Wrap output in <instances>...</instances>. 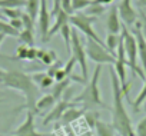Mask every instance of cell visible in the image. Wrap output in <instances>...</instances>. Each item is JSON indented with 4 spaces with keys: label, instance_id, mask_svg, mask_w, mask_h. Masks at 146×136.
Listing matches in <instances>:
<instances>
[{
    "label": "cell",
    "instance_id": "6da1fadb",
    "mask_svg": "<svg viewBox=\"0 0 146 136\" xmlns=\"http://www.w3.org/2000/svg\"><path fill=\"white\" fill-rule=\"evenodd\" d=\"M110 85H112V96H113V105H112V126L116 130L117 136H135V129L132 126L130 116L125 107L123 103V92L119 83V79L110 67Z\"/></svg>",
    "mask_w": 146,
    "mask_h": 136
},
{
    "label": "cell",
    "instance_id": "7a4b0ae2",
    "mask_svg": "<svg viewBox=\"0 0 146 136\" xmlns=\"http://www.w3.org/2000/svg\"><path fill=\"white\" fill-rule=\"evenodd\" d=\"M0 85L20 92L26 99L25 107L30 112H35V105L39 99V89L33 83L30 75H26V73L17 72V70L0 69Z\"/></svg>",
    "mask_w": 146,
    "mask_h": 136
},
{
    "label": "cell",
    "instance_id": "3957f363",
    "mask_svg": "<svg viewBox=\"0 0 146 136\" xmlns=\"http://www.w3.org/2000/svg\"><path fill=\"white\" fill-rule=\"evenodd\" d=\"M100 73H102V66L98 64L93 70L92 79L88 80L83 92L80 95H78L76 98H73L75 103H83L85 109L86 107H105L108 109L106 103L102 100V95H100V89H99V79H100Z\"/></svg>",
    "mask_w": 146,
    "mask_h": 136
},
{
    "label": "cell",
    "instance_id": "277c9868",
    "mask_svg": "<svg viewBox=\"0 0 146 136\" xmlns=\"http://www.w3.org/2000/svg\"><path fill=\"white\" fill-rule=\"evenodd\" d=\"M122 39H123V47H125V54H126V62H127V66L132 69V72L135 75H137L142 80L146 79V75L142 69V66L137 64V43H136V39L133 36V33L126 27V26H122Z\"/></svg>",
    "mask_w": 146,
    "mask_h": 136
},
{
    "label": "cell",
    "instance_id": "5b68a950",
    "mask_svg": "<svg viewBox=\"0 0 146 136\" xmlns=\"http://www.w3.org/2000/svg\"><path fill=\"white\" fill-rule=\"evenodd\" d=\"M95 22H96L95 17L88 16V15H85V13H82V12L69 17V25H70L73 29H76L78 32H82V33L86 36V39H92V40H95V42L103 44V40L98 36L96 30L93 29V23H95Z\"/></svg>",
    "mask_w": 146,
    "mask_h": 136
},
{
    "label": "cell",
    "instance_id": "8992f818",
    "mask_svg": "<svg viewBox=\"0 0 146 136\" xmlns=\"http://www.w3.org/2000/svg\"><path fill=\"white\" fill-rule=\"evenodd\" d=\"M85 50H86V56L88 59H90L92 62H95L96 64H110L113 66L116 62V57L105 47V44H100L92 39H86L85 43Z\"/></svg>",
    "mask_w": 146,
    "mask_h": 136
},
{
    "label": "cell",
    "instance_id": "52a82bcc",
    "mask_svg": "<svg viewBox=\"0 0 146 136\" xmlns=\"http://www.w3.org/2000/svg\"><path fill=\"white\" fill-rule=\"evenodd\" d=\"M70 54L75 57L76 63L79 64L80 72H82V78L88 82V79H89V69H88V56H86L85 44L82 43L78 30L73 29V27H72V46H70Z\"/></svg>",
    "mask_w": 146,
    "mask_h": 136
},
{
    "label": "cell",
    "instance_id": "ba28073f",
    "mask_svg": "<svg viewBox=\"0 0 146 136\" xmlns=\"http://www.w3.org/2000/svg\"><path fill=\"white\" fill-rule=\"evenodd\" d=\"M117 12L120 20L123 22V26L132 27L137 23L139 15L132 6V0H120V3L117 5Z\"/></svg>",
    "mask_w": 146,
    "mask_h": 136
},
{
    "label": "cell",
    "instance_id": "9c48e42d",
    "mask_svg": "<svg viewBox=\"0 0 146 136\" xmlns=\"http://www.w3.org/2000/svg\"><path fill=\"white\" fill-rule=\"evenodd\" d=\"M50 10L47 7V0H40V10L37 15V27L42 42H47V34L50 30Z\"/></svg>",
    "mask_w": 146,
    "mask_h": 136
},
{
    "label": "cell",
    "instance_id": "30bf717a",
    "mask_svg": "<svg viewBox=\"0 0 146 136\" xmlns=\"http://www.w3.org/2000/svg\"><path fill=\"white\" fill-rule=\"evenodd\" d=\"M75 105H78V103H75V102H69V100H66V99H60V100H57V103L53 106V109L44 116V119H43V125L46 126V125H50L52 122H59L60 117L63 116V113H64L69 107L75 106Z\"/></svg>",
    "mask_w": 146,
    "mask_h": 136
},
{
    "label": "cell",
    "instance_id": "8fae6325",
    "mask_svg": "<svg viewBox=\"0 0 146 136\" xmlns=\"http://www.w3.org/2000/svg\"><path fill=\"white\" fill-rule=\"evenodd\" d=\"M122 22L119 17V12H117V6H112L108 10V16H106V30L109 34H120L122 32Z\"/></svg>",
    "mask_w": 146,
    "mask_h": 136
},
{
    "label": "cell",
    "instance_id": "7c38bea8",
    "mask_svg": "<svg viewBox=\"0 0 146 136\" xmlns=\"http://www.w3.org/2000/svg\"><path fill=\"white\" fill-rule=\"evenodd\" d=\"M133 36L136 39V43H137V57L140 60V64H142V69L146 75V40L142 34V30H140V25L139 22L135 25V29H133Z\"/></svg>",
    "mask_w": 146,
    "mask_h": 136
},
{
    "label": "cell",
    "instance_id": "4fadbf2b",
    "mask_svg": "<svg viewBox=\"0 0 146 136\" xmlns=\"http://www.w3.org/2000/svg\"><path fill=\"white\" fill-rule=\"evenodd\" d=\"M15 136H39V133L36 132V127H35V115H33V112H30V110L26 112V119L16 129Z\"/></svg>",
    "mask_w": 146,
    "mask_h": 136
},
{
    "label": "cell",
    "instance_id": "5bb4252c",
    "mask_svg": "<svg viewBox=\"0 0 146 136\" xmlns=\"http://www.w3.org/2000/svg\"><path fill=\"white\" fill-rule=\"evenodd\" d=\"M85 113H86V109L85 107H78L76 105L75 106H72V107H69L64 113H63V116L60 117V125L64 127V126H69V125H72L73 122H76L78 119H80L82 116H85Z\"/></svg>",
    "mask_w": 146,
    "mask_h": 136
},
{
    "label": "cell",
    "instance_id": "9a60e30c",
    "mask_svg": "<svg viewBox=\"0 0 146 136\" xmlns=\"http://www.w3.org/2000/svg\"><path fill=\"white\" fill-rule=\"evenodd\" d=\"M57 103V100L52 96V95H43V96H40L39 99H37V102H36V105H35V115H47L52 109H53V106Z\"/></svg>",
    "mask_w": 146,
    "mask_h": 136
},
{
    "label": "cell",
    "instance_id": "2e32d148",
    "mask_svg": "<svg viewBox=\"0 0 146 136\" xmlns=\"http://www.w3.org/2000/svg\"><path fill=\"white\" fill-rule=\"evenodd\" d=\"M32 80L33 83L37 86L39 90H46V89H50L53 85H54V80L53 78H50L46 72H39V73H33L32 75Z\"/></svg>",
    "mask_w": 146,
    "mask_h": 136
},
{
    "label": "cell",
    "instance_id": "e0dca14e",
    "mask_svg": "<svg viewBox=\"0 0 146 136\" xmlns=\"http://www.w3.org/2000/svg\"><path fill=\"white\" fill-rule=\"evenodd\" d=\"M56 19H54V23L50 26V30H49V34H47V40H50L56 33H59L60 32V29L66 25V23H69V15L67 13H64L63 10H59V13L54 16Z\"/></svg>",
    "mask_w": 146,
    "mask_h": 136
},
{
    "label": "cell",
    "instance_id": "ac0fdd59",
    "mask_svg": "<svg viewBox=\"0 0 146 136\" xmlns=\"http://www.w3.org/2000/svg\"><path fill=\"white\" fill-rule=\"evenodd\" d=\"M95 132H96V136H117L112 123H106V122H102V120L96 122Z\"/></svg>",
    "mask_w": 146,
    "mask_h": 136
},
{
    "label": "cell",
    "instance_id": "d6986e66",
    "mask_svg": "<svg viewBox=\"0 0 146 136\" xmlns=\"http://www.w3.org/2000/svg\"><path fill=\"white\" fill-rule=\"evenodd\" d=\"M37 59L46 64V66H52L57 59V54L53 50H47V49H37Z\"/></svg>",
    "mask_w": 146,
    "mask_h": 136
},
{
    "label": "cell",
    "instance_id": "ffe728a7",
    "mask_svg": "<svg viewBox=\"0 0 146 136\" xmlns=\"http://www.w3.org/2000/svg\"><path fill=\"white\" fill-rule=\"evenodd\" d=\"M70 83H72L70 79H64V80H62V82H56V83L52 86V93H50V95H52L56 100H60L62 95L69 89Z\"/></svg>",
    "mask_w": 146,
    "mask_h": 136
},
{
    "label": "cell",
    "instance_id": "44dd1931",
    "mask_svg": "<svg viewBox=\"0 0 146 136\" xmlns=\"http://www.w3.org/2000/svg\"><path fill=\"white\" fill-rule=\"evenodd\" d=\"M26 15L32 20H37V15L40 10V0H26Z\"/></svg>",
    "mask_w": 146,
    "mask_h": 136
},
{
    "label": "cell",
    "instance_id": "7402d4cb",
    "mask_svg": "<svg viewBox=\"0 0 146 136\" xmlns=\"http://www.w3.org/2000/svg\"><path fill=\"white\" fill-rule=\"evenodd\" d=\"M19 30H16L9 22H6V19H0V34L5 36H10V37H19Z\"/></svg>",
    "mask_w": 146,
    "mask_h": 136
},
{
    "label": "cell",
    "instance_id": "603a6c76",
    "mask_svg": "<svg viewBox=\"0 0 146 136\" xmlns=\"http://www.w3.org/2000/svg\"><path fill=\"white\" fill-rule=\"evenodd\" d=\"M120 39H122L120 34H109V33H108V37H106V40H105V47H106L113 56H115V53H116V49H117V46H119Z\"/></svg>",
    "mask_w": 146,
    "mask_h": 136
},
{
    "label": "cell",
    "instance_id": "cb8c5ba5",
    "mask_svg": "<svg viewBox=\"0 0 146 136\" xmlns=\"http://www.w3.org/2000/svg\"><path fill=\"white\" fill-rule=\"evenodd\" d=\"M59 33H60V34H62V37H63L66 52H67V53H70V46H72V26H70L69 23H66V25L60 29V32H59Z\"/></svg>",
    "mask_w": 146,
    "mask_h": 136
},
{
    "label": "cell",
    "instance_id": "d4e9b609",
    "mask_svg": "<svg viewBox=\"0 0 146 136\" xmlns=\"http://www.w3.org/2000/svg\"><path fill=\"white\" fill-rule=\"evenodd\" d=\"M145 102H146V79L143 80V86H142L139 95L136 96V99H135V100H130V105H132V107H133L136 112H139L140 106H142Z\"/></svg>",
    "mask_w": 146,
    "mask_h": 136
},
{
    "label": "cell",
    "instance_id": "484cf974",
    "mask_svg": "<svg viewBox=\"0 0 146 136\" xmlns=\"http://www.w3.org/2000/svg\"><path fill=\"white\" fill-rule=\"evenodd\" d=\"M105 6H102V5H98V3H95V2H92V5L85 10V15H88V16H92V17H95V19H98L99 16H102L103 13H105Z\"/></svg>",
    "mask_w": 146,
    "mask_h": 136
},
{
    "label": "cell",
    "instance_id": "4316f807",
    "mask_svg": "<svg viewBox=\"0 0 146 136\" xmlns=\"http://www.w3.org/2000/svg\"><path fill=\"white\" fill-rule=\"evenodd\" d=\"M22 44H26L29 47H33L35 46V34H33V30H22L19 33V37H17Z\"/></svg>",
    "mask_w": 146,
    "mask_h": 136
},
{
    "label": "cell",
    "instance_id": "83f0119b",
    "mask_svg": "<svg viewBox=\"0 0 146 136\" xmlns=\"http://www.w3.org/2000/svg\"><path fill=\"white\" fill-rule=\"evenodd\" d=\"M26 6V0H0V9H20Z\"/></svg>",
    "mask_w": 146,
    "mask_h": 136
},
{
    "label": "cell",
    "instance_id": "f1b7e54d",
    "mask_svg": "<svg viewBox=\"0 0 146 136\" xmlns=\"http://www.w3.org/2000/svg\"><path fill=\"white\" fill-rule=\"evenodd\" d=\"M2 13L9 20H20L25 12L22 9H2Z\"/></svg>",
    "mask_w": 146,
    "mask_h": 136
},
{
    "label": "cell",
    "instance_id": "f546056e",
    "mask_svg": "<svg viewBox=\"0 0 146 136\" xmlns=\"http://www.w3.org/2000/svg\"><path fill=\"white\" fill-rule=\"evenodd\" d=\"M93 0H72V7H73V12H82V10H86L90 5H92Z\"/></svg>",
    "mask_w": 146,
    "mask_h": 136
},
{
    "label": "cell",
    "instance_id": "4dcf8cb0",
    "mask_svg": "<svg viewBox=\"0 0 146 136\" xmlns=\"http://www.w3.org/2000/svg\"><path fill=\"white\" fill-rule=\"evenodd\" d=\"M135 136H146V116L137 122L135 127Z\"/></svg>",
    "mask_w": 146,
    "mask_h": 136
},
{
    "label": "cell",
    "instance_id": "1f68e13d",
    "mask_svg": "<svg viewBox=\"0 0 146 136\" xmlns=\"http://www.w3.org/2000/svg\"><path fill=\"white\" fill-rule=\"evenodd\" d=\"M27 52H29V46L20 44L16 50V59L17 60H27Z\"/></svg>",
    "mask_w": 146,
    "mask_h": 136
},
{
    "label": "cell",
    "instance_id": "d6a6232c",
    "mask_svg": "<svg viewBox=\"0 0 146 136\" xmlns=\"http://www.w3.org/2000/svg\"><path fill=\"white\" fill-rule=\"evenodd\" d=\"M83 117H85L88 126H90V127L95 129V125H96V122L99 120V119H98V113H95V112H86Z\"/></svg>",
    "mask_w": 146,
    "mask_h": 136
},
{
    "label": "cell",
    "instance_id": "836d02e7",
    "mask_svg": "<svg viewBox=\"0 0 146 136\" xmlns=\"http://www.w3.org/2000/svg\"><path fill=\"white\" fill-rule=\"evenodd\" d=\"M60 10H63V12L67 13L69 16L75 15V12H73V7H72V0H62V2H60Z\"/></svg>",
    "mask_w": 146,
    "mask_h": 136
},
{
    "label": "cell",
    "instance_id": "e575fe53",
    "mask_svg": "<svg viewBox=\"0 0 146 136\" xmlns=\"http://www.w3.org/2000/svg\"><path fill=\"white\" fill-rule=\"evenodd\" d=\"M22 23H23V30H33L35 29V20H32L26 13L22 16Z\"/></svg>",
    "mask_w": 146,
    "mask_h": 136
},
{
    "label": "cell",
    "instance_id": "d590c367",
    "mask_svg": "<svg viewBox=\"0 0 146 136\" xmlns=\"http://www.w3.org/2000/svg\"><path fill=\"white\" fill-rule=\"evenodd\" d=\"M139 17H140V22H139L140 30H142V34H143V37H145V40H146V15L140 10V12H139Z\"/></svg>",
    "mask_w": 146,
    "mask_h": 136
},
{
    "label": "cell",
    "instance_id": "8d00e7d4",
    "mask_svg": "<svg viewBox=\"0 0 146 136\" xmlns=\"http://www.w3.org/2000/svg\"><path fill=\"white\" fill-rule=\"evenodd\" d=\"M37 59V47H29V52H27V60L29 62H33Z\"/></svg>",
    "mask_w": 146,
    "mask_h": 136
},
{
    "label": "cell",
    "instance_id": "74e56055",
    "mask_svg": "<svg viewBox=\"0 0 146 136\" xmlns=\"http://www.w3.org/2000/svg\"><path fill=\"white\" fill-rule=\"evenodd\" d=\"M60 2H62V0H53V7H52V12H50L52 16H56L59 13V10H60Z\"/></svg>",
    "mask_w": 146,
    "mask_h": 136
},
{
    "label": "cell",
    "instance_id": "f35d334b",
    "mask_svg": "<svg viewBox=\"0 0 146 136\" xmlns=\"http://www.w3.org/2000/svg\"><path fill=\"white\" fill-rule=\"evenodd\" d=\"M93 2L98 3V5H102V6H108V5L113 3V0H93Z\"/></svg>",
    "mask_w": 146,
    "mask_h": 136
},
{
    "label": "cell",
    "instance_id": "ab89813d",
    "mask_svg": "<svg viewBox=\"0 0 146 136\" xmlns=\"http://www.w3.org/2000/svg\"><path fill=\"white\" fill-rule=\"evenodd\" d=\"M64 130H66L67 136H76V135H75V132H73V129H72V126H70V125H69V126H64Z\"/></svg>",
    "mask_w": 146,
    "mask_h": 136
},
{
    "label": "cell",
    "instance_id": "60d3db41",
    "mask_svg": "<svg viewBox=\"0 0 146 136\" xmlns=\"http://www.w3.org/2000/svg\"><path fill=\"white\" fill-rule=\"evenodd\" d=\"M136 5L140 9H146V0H136Z\"/></svg>",
    "mask_w": 146,
    "mask_h": 136
},
{
    "label": "cell",
    "instance_id": "b9f144b4",
    "mask_svg": "<svg viewBox=\"0 0 146 136\" xmlns=\"http://www.w3.org/2000/svg\"><path fill=\"white\" fill-rule=\"evenodd\" d=\"M5 34H0V46H2V43H3V40H5Z\"/></svg>",
    "mask_w": 146,
    "mask_h": 136
},
{
    "label": "cell",
    "instance_id": "7bdbcfd3",
    "mask_svg": "<svg viewBox=\"0 0 146 136\" xmlns=\"http://www.w3.org/2000/svg\"><path fill=\"white\" fill-rule=\"evenodd\" d=\"M142 12H143V13H145V15H146V9H142Z\"/></svg>",
    "mask_w": 146,
    "mask_h": 136
},
{
    "label": "cell",
    "instance_id": "ee69618b",
    "mask_svg": "<svg viewBox=\"0 0 146 136\" xmlns=\"http://www.w3.org/2000/svg\"><path fill=\"white\" fill-rule=\"evenodd\" d=\"M0 19H3V16H2V15H0Z\"/></svg>",
    "mask_w": 146,
    "mask_h": 136
}]
</instances>
